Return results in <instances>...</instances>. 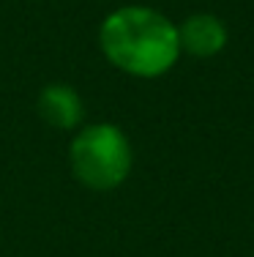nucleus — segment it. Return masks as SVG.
Listing matches in <instances>:
<instances>
[{"label":"nucleus","instance_id":"obj_1","mask_svg":"<svg viewBox=\"0 0 254 257\" xmlns=\"http://www.w3.org/2000/svg\"><path fill=\"white\" fill-rule=\"evenodd\" d=\"M104 55L118 69L137 77L164 74L180 52L178 30L159 11L129 6L110 14L101 25Z\"/></svg>","mask_w":254,"mask_h":257},{"label":"nucleus","instance_id":"obj_3","mask_svg":"<svg viewBox=\"0 0 254 257\" xmlns=\"http://www.w3.org/2000/svg\"><path fill=\"white\" fill-rule=\"evenodd\" d=\"M178 41L186 52L199 55V58H208V55H216L224 47L227 41V30L216 17L210 14H199L186 20V25L178 30Z\"/></svg>","mask_w":254,"mask_h":257},{"label":"nucleus","instance_id":"obj_4","mask_svg":"<svg viewBox=\"0 0 254 257\" xmlns=\"http://www.w3.org/2000/svg\"><path fill=\"white\" fill-rule=\"evenodd\" d=\"M39 109H41V118L55 128H71L82 118V104L74 90L66 88V85H50V88L41 90Z\"/></svg>","mask_w":254,"mask_h":257},{"label":"nucleus","instance_id":"obj_2","mask_svg":"<svg viewBox=\"0 0 254 257\" xmlns=\"http://www.w3.org/2000/svg\"><path fill=\"white\" fill-rule=\"evenodd\" d=\"M74 173L90 189H112L131 167V151L123 132L110 123H96L80 132L71 145Z\"/></svg>","mask_w":254,"mask_h":257}]
</instances>
